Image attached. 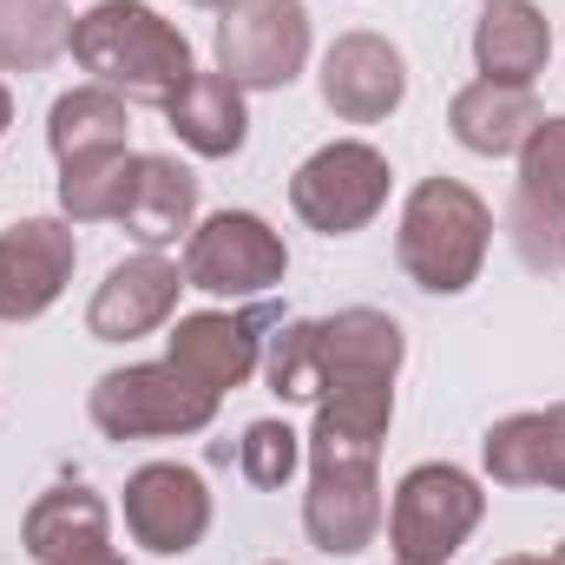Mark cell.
Listing matches in <instances>:
<instances>
[{
	"label": "cell",
	"instance_id": "obj_6",
	"mask_svg": "<svg viewBox=\"0 0 565 565\" xmlns=\"http://www.w3.org/2000/svg\"><path fill=\"white\" fill-rule=\"evenodd\" d=\"M388 158L362 139H335L309 151L289 178V211L316 231V237H355L382 217L388 204Z\"/></svg>",
	"mask_w": 565,
	"mask_h": 565
},
{
	"label": "cell",
	"instance_id": "obj_25",
	"mask_svg": "<svg viewBox=\"0 0 565 565\" xmlns=\"http://www.w3.org/2000/svg\"><path fill=\"white\" fill-rule=\"evenodd\" d=\"M73 46L66 0H0V73H40Z\"/></svg>",
	"mask_w": 565,
	"mask_h": 565
},
{
	"label": "cell",
	"instance_id": "obj_30",
	"mask_svg": "<svg viewBox=\"0 0 565 565\" xmlns=\"http://www.w3.org/2000/svg\"><path fill=\"white\" fill-rule=\"evenodd\" d=\"M191 7H211V13H224V7H231V0H191Z\"/></svg>",
	"mask_w": 565,
	"mask_h": 565
},
{
	"label": "cell",
	"instance_id": "obj_15",
	"mask_svg": "<svg viewBox=\"0 0 565 565\" xmlns=\"http://www.w3.org/2000/svg\"><path fill=\"white\" fill-rule=\"evenodd\" d=\"M178 289H184V270L164 257V250H139L126 264H113L106 282L93 289L86 302V329L99 342H139L151 329H164L178 316Z\"/></svg>",
	"mask_w": 565,
	"mask_h": 565
},
{
	"label": "cell",
	"instance_id": "obj_14",
	"mask_svg": "<svg viewBox=\"0 0 565 565\" xmlns=\"http://www.w3.org/2000/svg\"><path fill=\"white\" fill-rule=\"evenodd\" d=\"M388 507H382V480L375 467H342V460H322L309 467V493H302V533L316 553L329 559H355L362 546H375Z\"/></svg>",
	"mask_w": 565,
	"mask_h": 565
},
{
	"label": "cell",
	"instance_id": "obj_5",
	"mask_svg": "<svg viewBox=\"0 0 565 565\" xmlns=\"http://www.w3.org/2000/svg\"><path fill=\"white\" fill-rule=\"evenodd\" d=\"M487 513V493L467 467L454 460H422L402 473L395 500H388V546H395V565H447L467 533L480 526Z\"/></svg>",
	"mask_w": 565,
	"mask_h": 565
},
{
	"label": "cell",
	"instance_id": "obj_4",
	"mask_svg": "<svg viewBox=\"0 0 565 565\" xmlns=\"http://www.w3.org/2000/svg\"><path fill=\"white\" fill-rule=\"evenodd\" d=\"M217 402L224 395L198 388L171 362H132V369H113L93 382L86 415L106 440H164V434H204L217 422Z\"/></svg>",
	"mask_w": 565,
	"mask_h": 565
},
{
	"label": "cell",
	"instance_id": "obj_3",
	"mask_svg": "<svg viewBox=\"0 0 565 565\" xmlns=\"http://www.w3.org/2000/svg\"><path fill=\"white\" fill-rule=\"evenodd\" d=\"M493 250V211L460 178H422L402 204L395 264L427 296H460Z\"/></svg>",
	"mask_w": 565,
	"mask_h": 565
},
{
	"label": "cell",
	"instance_id": "obj_10",
	"mask_svg": "<svg viewBox=\"0 0 565 565\" xmlns=\"http://www.w3.org/2000/svg\"><path fill=\"white\" fill-rule=\"evenodd\" d=\"M126 533H132V546L158 553V559H184L191 546H204V533H211L204 473L178 467V460H145L126 480Z\"/></svg>",
	"mask_w": 565,
	"mask_h": 565
},
{
	"label": "cell",
	"instance_id": "obj_20",
	"mask_svg": "<svg viewBox=\"0 0 565 565\" xmlns=\"http://www.w3.org/2000/svg\"><path fill=\"white\" fill-rule=\"evenodd\" d=\"M395 422V382H369V388H342L316 402V427H309V467L342 460V467H375L382 440Z\"/></svg>",
	"mask_w": 565,
	"mask_h": 565
},
{
	"label": "cell",
	"instance_id": "obj_27",
	"mask_svg": "<svg viewBox=\"0 0 565 565\" xmlns=\"http://www.w3.org/2000/svg\"><path fill=\"white\" fill-rule=\"evenodd\" d=\"M73 565H132V559H119L113 546H99V553H86V559H73Z\"/></svg>",
	"mask_w": 565,
	"mask_h": 565
},
{
	"label": "cell",
	"instance_id": "obj_13",
	"mask_svg": "<svg viewBox=\"0 0 565 565\" xmlns=\"http://www.w3.org/2000/svg\"><path fill=\"white\" fill-rule=\"evenodd\" d=\"M322 106L342 126H382L402 99H408V66L382 33H342L322 53Z\"/></svg>",
	"mask_w": 565,
	"mask_h": 565
},
{
	"label": "cell",
	"instance_id": "obj_23",
	"mask_svg": "<svg viewBox=\"0 0 565 565\" xmlns=\"http://www.w3.org/2000/svg\"><path fill=\"white\" fill-rule=\"evenodd\" d=\"M126 126L132 119H126V99L113 86H73L46 113V145H53L60 164H73V158H93V151H126Z\"/></svg>",
	"mask_w": 565,
	"mask_h": 565
},
{
	"label": "cell",
	"instance_id": "obj_1",
	"mask_svg": "<svg viewBox=\"0 0 565 565\" xmlns=\"http://www.w3.org/2000/svg\"><path fill=\"white\" fill-rule=\"evenodd\" d=\"M402 322L388 309H335L309 322H282L264 335V382L277 402H322L342 388L395 382L402 375Z\"/></svg>",
	"mask_w": 565,
	"mask_h": 565
},
{
	"label": "cell",
	"instance_id": "obj_9",
	"mask_svg": "<svg viewBox=\"0 0 565 565\" xmlns=\"http://www.w3.org/2000/svg\"><path fill=\"white\" fill-rule=\"evenodd\" d=\"M507 237L526 270L559 277L565 270V113L540 119L520 145V184L507 204Z\"/></svg>",
	"mask_w": 565,
	"mask_h": 565
},
{
	"label": "cell",
	"instance_id": "obj_29",
	"mask_svg": "<svg viewBox=\"0 0 565 565\" xmlns=\"http://www.w3.org/2000/svg\"><path fill=\"white\" fill-rule=\"evenodd\" d=\"M493 565H546V559H533V553H507V559H493Z\"/></svg>",
	"mask_w": 565,
	"mask_h": 565
},
{
	"label": "cell",
	"instance_id": "obj_8",
	"mask_svg": "<svg viewBox=\"0 0 565 565\" xmlns=\"http://www.w3.org/2000/svg\"><path fill=\"white\" fill-rule=\"evenodd\" d=\"M309 60L302 0H231L217 20V73L244 93H282Z\"/></svg>",
	"mask_w": 565,
	"mask_h": 565
},
{
	"label": "cell",
	"instance_id": "obj_19",
	"mask_svg": "<svg viewBox=\"0 0 565 565\" xmlns=\"http://www.w3.org/2000/svg\"><path fill=\"white\" fill-rule=\"evenodd\" d=\"M553 60V20L533 0H487L473 20V66L500 86H533Z\"/></svg>",
	"mask_w": 565,
	"mask_h": 565
},
{
	"label": "cell",
	"instance_id": "obj_18",
	"mask_svg": "<svg viewBox=\"0 0 565 565\" xmlns=\"http://www.w3.org/2000/svg\"><path fill=\"white\" fill-rule=\"evenodd\" d=\"M20 546L40 565H73L99 546H113V507L93 487H46L26 520H20Z\"/></svg>",
	"mask_w": 565,
	"mask_h": 565
},
{
	"label": "cell",
	"instance_id": "obj_26",
	"mask_svg": "<svg viewBox=\"0 0 565 565\" xmlns=\"http://www.w3.org/2000/svg\"><path fill=\"white\" fill-rule=\"evenodd\" d=\"M237 467H244L250 487L277 493V487H289V473L302 467V434L289 422H250L244 440H237Z\"/></svg>",
	"mask_w": 565,
	"mask_h": 565
},
{
	"label": "cell",
	"instance_id": "obj_12",
	"mask_svg": "<svg viewBox=\"0 0 565 565\" xmlns=\"http://www.w3.org/2000/svg\"><path fill=\"white\" fill-rule=\"evenodd\" d=\"M79 264V237L66 217H20L0 231V322L46 316Z\"/></svg>",
	"mask_w": 565,
	"mask_h": 565
},
{
	"label": "cell",
	"instance_id": "obj_16",
	"mask_svg": "<svg viewBox=\"0 0 565 565\" xmlns=\"http://www.w3.org/2000/svg\"><path fill=\"white\" fill-rule=\"evenodd\" d=\"M480 467H487L493 487H546V493H565V402L493 422L487 440H480Z\"/></svg>",
	"mask_w": 565,
	"mask_h": 565
},
{
	"label": "cell",
	"instance_id": "obj_24",
	"mask_svg": "<svg viewBox=\"0 0 565 565\" xmlns=\"http://www.w3.org/2000/svg\"><path fill=\"white\" fill-rule=\"evenodd\" d=\"M132 164H139V151H93V158L60 164V217L66 224H119Z\"/></svg>",
	"mask_w": 565,
	"mask_h": 565
},
{
	"label": "cell",
	"instance_id": "obj_17",
	"mask_svg": "<svg viewBox=\"0 0 565 565\" xmlns=\"http://www.w3.org/2000/svg\"><path fill=\"white\" fill-rule=\"evenodd\" d=\"M191 217H198V178H191L178 158H164V151H139L132 191H126V211H119L126 237H132L139 250H171L178 237L198 231Z\"/></svg>",
	"mask_w": 565,
	"mask_h": 565
},
{
	"label": "cell",
	"instance_id": "obj_21",
	"mask_svg": "<svg viewBox=\"0 0 565 565\" xmlns=\"http://www.w3.org/2000/svg\"><path fill=\"white\" fill-rule=\"evenodd\" d=\"M540 119L546 113H540L533 86H500V79H473L447 106V132L467 145L473 158H513Z\"/></svg>",
	"mask_w": 565,
	"mask_h": 565
},
{
	"label": "cell",
	"instance_id": "obj_7",
	"mask_svg": "<svg viewBox=\"0 0 565 565\" xmlns=\"http://www.w3.org/2000/svg\"><path fill=\"white\" fill-rule=\"evenodd\" d=\"M289 277V250L257 211H211L184 237V289L250 302Z\"/></svg>",
	"mask_w": 565,
	"mask_h": 565
},
{
	"label": "cell",
	"instance_id": "obj_2",
	"mask_svg": "<svg viewBox=\"0 0 565 565\" xmlns=\"http://www.w3.org/2000/svg\"><path fill=\"white\" fill-rule=\"evenodd\" d=\"M73 60L93 73V86H113L126 106H171L184 79L198 73L191 40L151 13L145 0H99L93 13L73 20Z\"/></svg>",
	"mask_w": 565,
	"mask_h": 565
},
{
	"label": "cell",
	"instance_id": "obj_31",
	"mask_svg": "<svg viewBox=\"0 0 565 565\" xmlns=\"http://www.w3.org/2000/svg\"><path fill=\"white\" fill-rule=\"evenodd\" d=\"M546 565H565V540H559V553H553V559H546Z\"/></svg>",
	"mask_w": 565,
	"mask_h": 565
},
{
	"label": "cell",
	"instance_id": "obj_28",
	"mask_svg": "<svg viewBox=\"0 0 565 565\" xmlns=\"http://www.w3.org/2000/svg\"><path fill=\"white\" fill-rule=\"evenodd\" d=\"M7 126H13V93H7V79H0V139H7Z\"/></svg>",
	"mask_w": 565,
	"mask_h": 565
},
{
	"label": "cell",
	"instance_id": "obj_22",
	"mask_svg": "<svg viewBox=\"0 0 565 565\" xmlns=\"http://www.w3.org/2000/svg\"><path fill=\"white\" fill-rule=\"evenodd\" d=\"M178 145H191L198 158H237L250 139V113H244V86L224 73H191L184 93L164 106Z\"/></svg>",
	"mask_w": 565,
	"mask_h": 565
},
{
	"label": "cell",
	"instance_id": "obj_11",
	"mask_svg": "<svg viewBox=\"0 0 565 565\" xmlns=\"http://www.w3.org/2000/svg\"><path fill=\"white\" fill-rule=\"evenodd\" d=\"M264 329H277V309H198V316H178L164 362L184 369L198 388L224 395L264 369Z\"/></svg>",
	"mask_w": 565,
	"mask_h": 565
}]
</instances>
